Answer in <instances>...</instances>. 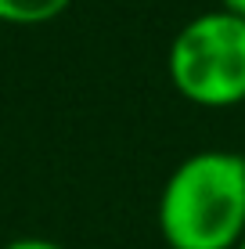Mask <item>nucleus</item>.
Instances as JSON below:
<instances>
[{"label":"nucleus","instance_id":"f257e3e1","mask_svg":"<svg viewBox=\"0 0 245 249\" xmlns=\"http://www.w3.org/2000/svg\"><path fill=\"white\" fill-rule=\"evenodd\" d=\"M159 235L170 249H238L245 238V156L195 152L159 192Z\"/></svg>","mask_w":245,"mask_h":249},{"label":"nucleus","instance_id":"f03ea898","mask_svg":"<svg viewBox=\"0 0 245 249\" xmlns=\"http://www.w3.org/2000/svg\"><path fill=\"white\" fill-rule=\"evenodd\" d=\"M173 90L198 108H234L245 101V18L202 11L177 29L166 54Z\"/></svg>","mask_w":245,"mask_h":249},{"label":"nucleus","instance_id":"7ed1b4c3","mask_svg":"<svg viewBox=\"0 0 245 249\" xmlns=\"http://www.w3.org/2000/svg\"><path fill=\"white\" fill-rule=\"evenodd\" d=\"M72 0H0L4 25H47L69 11Z\"/></svg>","mask_w":245,"mask_h":249},{"label":"nucleus","instance_id":"20e7f679","mask_svg":"<svg viewBox=\"0 0 245 249\" xmlns=\"http://www.w3.org/2000/svg\"><path fill=\"white\" fill-rule=\"evenodd\" d=\"M4 249H65L62 242L54 238H40V235H29V238H11Z\"/></svg>","mask_w":245,"mask_h":249},{"label":"nucleus","instance_id":"39448f33","mask_svg":"<svg viewBox=\"0 0 245 249\" xmlns=\"http://www.w3.org/2000/svg\"><path fill=\"white\" fill-rule=\"evenodd\" d=\"M220 11L234 15V18H245V0H220Z\"/></svg>","mask_w":245,"mask_h":249},{"label":"nucleus","instance_id":"423d86ee","mask_svg":"<svg viewBox=\"0 0 245 249\" xmlns=\"http://www.w3.org/2000/svg\"><path fill=\"white\" fill-rule=\"evenodd\" d=\"M238 249H245V238H242V242H238Z\"/></svg>","mask_w":245,"mask_h":249}]
</instances>
